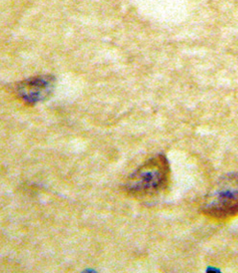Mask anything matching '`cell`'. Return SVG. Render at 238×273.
Instances as JSON below:
<instances>
[{
  "label": "cell",
  "instance_id": "cell-2",
  "mask_svg": "<svg viewBox=\"0 0 238 273\" xmlns=\"http://www.w3.org/2000/svg\"><path fill=\"white\" fill-rule=\"evenodd\" d=\"M203 214L226 219L238 214V173L224 176L203 201Z\"/></svg>",
  "mask_w": 238,
  "mask_h": 273
},
{
  "label": "cell",
  "instance_id": "cell-3",
  "mask_svg": "<svg viewBox=\"0 0 238 273\" xmlns=\"http://www.w3.org/2000/svg\"><path fill=\"white\" fill-rule=\"evenodd\" d=\"M56 81L53 76L42 75L19 83L17 86L18 97L28 106L44 102L52 94Z\"/></svg>",
  "mask_w": 238,
  "mask_h": 273
},
{
  "label": "cell",
  "instance_id": "cell-1",
  "mask_svg": "<svg viewBox=\"0 0 238 273\" xmlns=\"http://www.w3.org/2000/svg\"><path fill=\"white\" fill-rule=\"evenodd\" d=\"M170 165L163 154H158L138 168L123 186L126 194L137 199L153 197L163 191L168 184Z\"/></svg>",
  "mask_w": 238,
  "mask_h": 273
}]
</instances>
